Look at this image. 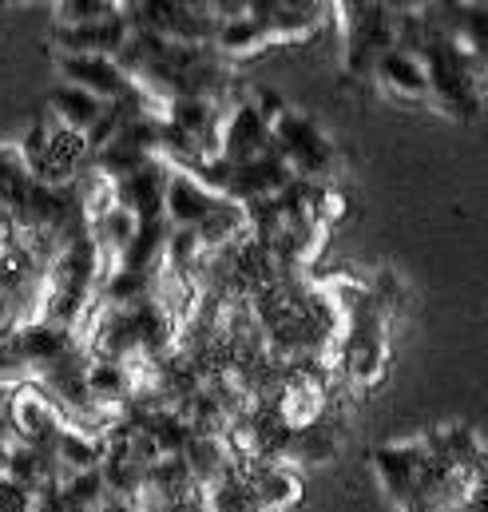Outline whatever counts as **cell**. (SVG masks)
I'll return each mask as SVG.
<instances>
[{"label":"cell","mask_w":488,"mask_h":512,"mask_svg":"<svg viewBox=\"0 0 488 512\" xmlns=\"http://www.w3.org/2000/svg\"><path fill=\"white\" fill-rule=\"evenodd\" d=\"M219 203H223V199L211 195L195 175L171 167L167 191H163V219H167V227H175V231H195Z\"/></svg>","instance_id":"obj_11"},{"label":"cell","mask_w":488,"mask_h":512,"mask_svg":"<svg viewBox=\"0 0 488 512\" xmlns=\"http://www.w3.org/2000/svg\"><path fill=\"white\" fill-rule=\"evenodd\" d=\"M12 322H16V306L0 294V338H8V334H12Z\"/></svg>","instance_id":"obj_26"},{"label":"cell","mask_w":488,"mask_h":512,"mask_svg":"<svg viewBox=\"0 0 488 512\" xmlns=\"http://www.w3.org/2000/svg\"><path fill=\"white\" fill-rule=\"evenodd\" d=\"M385 362H389V350H385L381 306H377V298H362V302H354V318L342 338V366L354 382L369 389L385 378Z\"/></svg>","instance_id":"obj_2"},{"label":"cell","mask_w":488,"mask_h":512,"mask_svg":"<svg viewBox=\"0 0 488 512\" xmlns=\"http://www.w3.org/2000/svg\"><path fill=\"white\" fill-rule=\"evenodd\" d=\"M270 48V36H266V28L254 20V16H227V20H219L215 24V40H211V52L227 64V60H250V56H258V52H266Z\"/></svg>","instance_id":"obj_14"},{"label":"cell","mask_w":488,"mask_h":512,"mask_svg":"<svg viewBox=\"0 0 488 512\" xmlns=\"http://www.w3.org/2000/svg\"><path fill=\"white\" fill-rule=\"evenodd\" d=\"M8 342H12L16 358H20V366L32 370V374H44V370H52L56 362L80 354V342L72 338V330H60V326H52V322H44V318H32V322H24V326H12Z\"/></svg>","instance_id":"obj_5"},{"label":"cell","mask_w":488,"mask_h":512,"mask_svg":"<svg viewBox=\"0 0 488 512\" xmlns=\"http://www.w3.org/2000/svg\"><path fill=\"white\" fill-rule=\"evenodd\" d=\"M167 219H151V223H139V231L131 235V243L123 247V255L116 258L112 270H135V274H147L155 278V270L163 266V251H167Z\"/></svg>","instance_id":"obj_15"},{"label":"cell","mask_w":488,"mask_h":512,"mask_svg":"<svg viewBox=\"0 0 488 512\" xmlns=\"http://www.w3.org/2000/svg\"><path fill=\"white\" fill-rule=\"evenodd\" d=\"M8 453H12V433H8V421H4V401H0V477H4Z\"/></svg>","instance_id":"obj_25"},{"label":"cell","mask_w":488,"mask_h":512,"mask_svg":"<svg viewBox=\"0 0 488 512\" xmlns=\"http://www.w3.org/2000/svg\"><path fill=\"white\" fill-rule=\"evenodd\" d=\"M52 12H56L52 24L72 28V24H96V20L120 16V4H112V0H60Z\"/></svg>","instance_id":"obj_20"},{"label":"cell","mask_w":488,"mask_h":512,"mask_svg":"<svg viewBox=\"0 0 488 512\" xmlns=\"http://www.w3.org/2000/svg\"><path fill=\"white\" fill-rule=\"evenodd\" d=\"M139 512H207V505H203V497H195V501H167V505L139 501Z\"/></svg>","instance_id":"obj_24"},{"label":"cell","mask_w":488,"mask_h":512,"mask_svg":"<svg viewBox=\"0 0 488 512\" xmlns=\"http://www.w3.org/2000/svg\"><path fill=\"white\" fill-rule=\"evenodd\" d=\"M203 505H207V512H258L250 489H246L243 473L235 465H231V473L223 481H215L211 489H203Z\"/></svg>","instance_id":"obj_19"},{"label":"cell","mask_w":488,"mask_h":512,"mask_svg":"<svg viewBox=\"0 0 488 512\" xmlns=\"http://www.w3.org/2000/svg\"><path fill=\"white\" fill-rule=\"evenodd\" d=\"M4 421H8V433L16 445H32V449H44L52 453L56 437L68 429L60 409L40 393V389H16L4 397Z\"/></svg>","instance_id":"obj_3"},{"label":"cell","mask_w":488,"mask_h":512,"mask_svg":"<svg viewBox=\"0 0 488 512\" xmlns=\"http://www.w3.org/2000/svg\"><path fill=\"white\" fill-rule=\"evenodd\" d=\"M235 469L243 473L246 489L254 497V509L258 512H294L302 501V477L286 465H274V461H235Z\"/></svg>","instance_id":"obj_6"},{"label":"cell","mask_w":488,"mask_h":512,"mask_svg":"<svg viewBox=\"0 0 488 512\" xmlns=\"http://www.w3.org/2000/svg\"><path fill=\"white\" fill-rule=\"evenodd\" d=\"M346 215H350L346 191L334 187V183H322V187L314 191V219H318V227H334V223H342Z\"/></svg>","instance_id":"obj_22"},{"label":"cell","mask_w":488,"mask_h":512,"mask_svg":"<svg viewBox=\"0 0 488 512\" xmlns=\"http://www.w3.org/2000/svg\"><path fill=\"white\" fill-rule=\"evenodd\" d=\"M52 461L60 469V481L72 477V473H88V469H100L104 465V437H92L84 429H64L52 445Z\"/></svg>","instance_id":"obj_16"},{"label":"cell","mask_w":488,"mask_h":512,"mask_svg":"<svg viewBox=\"0 0 488 512\" xmlns=\"http://www.w3.org/2000/svg\"><path fill=\"white\" fill-rule=\"evenodd\" d=\"M326 4H302V0H246V16H254L270 44H298L310 40L322 20H326Z\"/></svg>","instance_id":"obj_4"},{"label":"cell","mask_w":488,"mask_h":512,"mask_svg":"<svg viewBox=\"0 0 488 512\" xmlns=\"http://www.w3.org/2000/svg\"><path fill=\"white\" fill-rule=\"evenodd\" d=\"M195 497H203V489L195 485V477H191V469L183 465V457H155L147 469H143V493H139V501H159V505H167V501H195ZM135 501V505H139Z\"/></svg>","instance_id":"obj_13"},{"label":"cell","mask_w":488,"mask_h":512,"mask_svg":"<svg viewBox=\"0 0 488 512\" xmlns=\"http://www.w3.org/2000/svg\"><path fill=\"white\" fill-rule=\"evenodd\" d=\"M96 512H139V505L135 501H120V497H108Z\"/></svg>","instance_id":"obj_27"},{"label":"cell","mask_w":488,"mask_h":512,"mask_svg":"<svg viewBox=\"0 0 488 512\" xmlns=\"http://www.w3.org/2000/svg\"><path fill=\"white\" fill-rule=\"evenodd\" d=\"M104 298H108V306H135V302L151 298V278L135 274V270H112L104 282Z\"/></svg>","instance_id":"obj_21"},{"label":"cell","mask_w":488,"mask_h":512,"mask_svg":"<svg viewBox=\"0 0 488 512\" xmlns=\"http://www.w3.org/2000/svg\"><path fill=\"white\" fill-rule=\"evenodd\" d=\"M48 108H52V116H56L60 128L80 131V135H88V131L96 128V120L104 116V100H96V96H88V92H80L72 84L52 88L48 92Z\"/></svg>","instance_id":"obj_18"},{"label":"cell","mask_w":488,"mask_h":512,"mask_svg":"<svg viewBox=\"0 0 488 512\" xmlns=\"http://www.w3.org/2000/svg\"><path fill=\"white\" fill-rule=\"evenodd\" d=\"M20 374H24V366H20L16 350H12V342L0 338V382H16Z\"/></svg>","instance_id":"obj_23"},{"label":"cell","mask_w":488,"mask_h":512,"mask_svg":"<svg viewBox=\"0 0 488 512\" xmlns=\"http://www.w3.org/2000/svg\"><path fill=\"white\" fill-rule=\"evenodd\" d=\"M274 143H270V124L250 108L239 104L223 116V128H219V159H227L231 167H243L258 155H270Z\"/></svg>","instance_id":"obj_8"},{"label":"cell","mask_w":488,"mask_h":512,"mask_svg":"<svg viewBox=\"0 0 488 512\" xmlns=\"http://www.w3.org/2000/svg\"><path fill=\"white\" fill-rule=\"evenodd\" d=\"M369 72L381 84V92L401 100V104H425L429 100V76H425V64L417 60V52L389 48V52H381L373 60Z\"/></svg>","instance_id":"obj_10"},{"label":"cell","mask_w":488,"mask_h":512,"mask_svg":"<svg viewBox=\"0 0 488 512\" xmlns=\"http://www.w3.org/2000/svg\"><path fill=\"white\" fill-rule=\"evenodd\" d=\"M270 143H274V155L290 167L294 179L302 183H330L334 171H338V147L330 143V135L318 128L310 116L286 108L274 124H270Z\"/></svg>","instance_id":"obj_1"},{"label":"cell","mask_w":488,"mask_h":512,"mask_svg":"<svg viewBox=\"0 0 488 512\" xmlns=\"http://www.w3.org/2000/svg\"><path fill=\"white\" fill-rule=\"evenodd\" d=\"M56 68H60L64 84H72V88H80V92H88L104 104L120 100L135 88L112 56H56Z\"/></svg>","instance_id":"obj_9"},{"label":"cell","mask_w":488,"mask_h":512,"mask_svg":"<svg viewBox=\"0 0 488 512\" xmlns=\"http://www.w3.org/2000/svg\"><path fill=\"white\" fill-rule=\"evenodd\" d=\"M179 457H183V465L191 469V477H195L199 489H211V485L223 481V477L231 473V465H235V457H231V449L223 445V437H191Z\"/></svg>","instance_id":"obj_17"},{"label":"cell","mask_w":488,"mask_h":512,"mask_svg":"<svg viewBox=\"0 0 488 512\" xmlns=\"http://www.w3.org/2000/svg\"><path fill=\"white\" fill-rule=\"evenodd\" d=\"M127 36H131V28L123 20V12L96 20V24H72V28L52 24V44L60 56H116Z\"/></svg>","instance_id":"obj_12"},{"label":"cell","mask_w":488,"mask_h":512,"mask_svg":"<svg viewBox=\"0 0 488 512\" xmlns=\"http://www.w3.org/2000/svg\"><path fill=\"white\" fill-rule=\"evenodd\" d=\"M167 175L171 167L163 159H147L143 167H135L131 175H123L112 183V203L123 207L131 219L151 223L163 219V191H167Z\"/></svg>","instance_id":"obj_7"}]
</instances>
